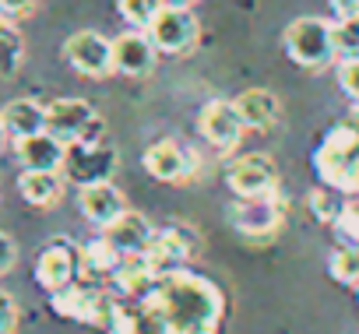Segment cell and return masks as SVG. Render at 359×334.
I'll list each match as a JSON object with an SVG mask.
<instances>
[{
  "label": "cell",
  "mask_w": 359,
  "mask_h": 334,
  "mask_svg": "<svg viewBox=\"0 0 359 334\" xmlns=\"http://www.w3.org/2000/svg\"><path fill=\"white\" fill-rule=\"evenodd\" d=\"M15 260H18V246H15V239H11L8 232H0V274H8V271L15 267Z\"/></svg>",
  "instance_id": "836d02e7"
},
{
  "label": "cell",
  "mask_w": 359,
  "mask_h": 334,
  "mask_svg": "<svg viewBox=\"0 0 359 334\" xmlns=\"http://www.w3.org/2000/svg\"><path fill=\"white\" fill-rule=\"evenodd\" d=\"M106 330H109V334H137V323H134V316H130L120 302H113V313H109Z\"/></svg>",
  "instance_id": "1f68e13d"
},
{
  "label": "cell",
  "mask_w": 359,
  "mask_h": 334,
  "mask_svg": "<svg viewBox=\"0 0 359 334\" xmlns=\"http://www.w3.org/2000/svg\"><path fill=\"white\" fill-rule=\"evenodd\" d=\"M39 8V0H0V15L4 18H25Z\"/></svg>",
  "instance_id": "d6a6232c"
},
{
  "label": "cell",
  "mask_w": 359,
  "mask_h": 334,
  "mask_svg": "<svg viewBox=\"0 0 359 334\" xmlns=\"http://www.w3.org/2000/svg\"><path fill=\"white\" fill-rule=\"evenodd\" d=\"M144 309L155 316L162 334H219L226 299L212 278L172 271L144 295Z\"/></svg>",
  "instance_id": "6da1fadb"
},
{
  "label": "cell",
  "mask_w": 359,
  "mask_h": 334,
  "mask_svg": "<svg viewBox=\"0 0 359 334\" xmlns=\"http://www.w3.org/2000/svg\"><path fill=\"white\" fill-rule=\"evenodd\" d=\"M123 257H120V250L102 236V239H92L88 246H81L78 250V271H85V274H113L116 271V264H120Z\"/></svg>",
  "instance_id": "603a6c76"
},
{
  "label": "cell",
  "mask_w": 359,
  "mask_h": 334,
  "mask_svg": "<svg viewBox=\"0 0 359 334\" xmlns=\"http://www.w3.org/2000/svg\"><path fill=\"white\" fill-rule=\"evenodd\" d=\"M341 201L334 197V187H317V190H310V211L317 215V222H331L334 225V218L341 215Z\"/></svg>",
  "instance_id": "83f0119b"
},
{
  "label": "cell",
  "mask_w": 359,
  "mask_h": 334,
  "mask_svg": "<svg viewBox=\"0 0 359 334\" xmlns=\"http://www.w3.org/2000/svg\"><path fill=\"white\" fill-rule=\"evenodd\" d=\"M78 250L67 243V239H53L39 257H36V281L53 295V292H60V288H67L71 281H74V274H78Z\"/></svg>",
  "instance_id": "9a60e30c"
},
{
  "label": "cell",
  "mask_w": 359,
  "mask_h": 334,
  "mask_svg": "<svg viewBox=\"0 0 359 334\" xmlns=\"http://www.w3.org/2000/svg\"><path fill=\"white\" fill-rule=\"evenodd\" d=\"M334 53H338V60L359 57V15L334 22Z\"/></svg>",
  "instance_id": "4316f807"
},
{
  "label": "cell",
  "mask_w": 359,
  "mask_h": 334,
  "mask_svg": "<svg viewBox=\"0 0 359 334\" xmlns=\"http://www.w3.org/2000/svg\"><path fill=\"white\" fill-rule=\"evenodd\" d=\"M313 165L324 187H334L341 194H359V134L348 123L334 127L317 148Z\"/></svg>",
  "instance_id": "7a4b0ae2"
},
{
  "label": "cell",
  "mask_w": 359,
  "mask_h": 334,
  "mask_svg": "<svg viewBox=\"0 0 359 334\" xmlns=\"http://www.w3.org/2000/svg\"><path fill=\"white\" fill-rule=\"evenodd\" d=\"M198 130H201V137H205L215 151H233V148L240 144L247 123H243V116L236 113L233 102L212 99V102L201 109V116H198Z\"/></svg>",
  "instance_id": "30bf717a"
},
{
  "label": "cell",
  "mask_w": 359,
  "mask_h": 334,
  "mask_svg": "<svg viewBox=\"0 0 359 334\" xmlns=\"http://www.w3.org/2000/svg\"><path fill=\"white\" fill-rule=\"evenodd\" d=\"M327 271L341 285H359V246H348V243L338 246L327 260Z\"/></svg>",
  "instance_id": "d4e9b609"
},
{
  "label": "cell",
  "mask_w": 359,
  "mask_h": 334,
  "mask_svg": "<svg viewBox=\"0 0 359 334\" xmlns=\"http://www.w3.org/2000/svg\"><path fill=\"white\" fill-rule=\"evenodd\" d=\"M102 236L120 250V257H141V253L148 250V243L155 239V229H151V222H148L144 215L123 211L109 229H102Z\"/></svg>",
  "instance_id": "ac0fdd59"
},
{
  "label": "cell",
  "mask_w": 359,
  "mask_h": 334,
  "mask_svg": "<svg viewBox=\"0 0 359 334\" xmlns=\"http://www.w3.org/2000/svg\"><path fill=\"white\" fill-rule=\"evenodd\" d=\"M334 229H338V236H341L348 246H359V208L345 204L341 215L334 218Z\"/></svg>",
  "instance_id": "f546056e"
},
{
  "label": "cell",
  "mask_w": 359,
  "mask_h": 334,
  "mask_svg": "<svg viewBox=\"0 0 359 334\" xmlns=\"http://www.w3.org/2000/svg\"><path fill=\"white\" fill-rule=\"evenodd\" d=\"M233 106H236V113L243 116V123H247L250 130H268V127H275V120H278V113H282L278 99H275L268 88H247V92H240V95L233 99Z\"/></svg>",
  "instance_id": "d6986e66"
},
{
  "label": "cell",
  "mask_w": 359,
  "mask_h": 334,
  "mask_svg": "<svg viewBox=\"0 0 359 334\" xmlns=\"http://www.w3.org/2000/svg\"><path fill=\"white\" fill-rule=\"evenodd\" d=\"M345 123H348V127H352V130L359 134V106H352V116H348Z\"/></svg>",
  "instance_id": "8d00e7d4"
},
{
  "label": "cell",
  "mask_w": 359,
  "mask_h": 334,
  "mask_svg": "<svg viewBox=\"0 0 359 334\" xmlns=\"http://www.w3.org/2000/svg\"><path fill=\"white\" fill-rule=\"evenodd\" d=\"M46 130L64 144H99L106 141L102 116L85 99H57L46 106Z\"/></svg>",
  "instance_id": "277c9868"
},
{
  "label": "cell",
  "mask_w": 359,
  "mask_h": 334,
  "mask_svg": "<svg viewBox=\"0 0 359 334\" xmlns=\"http://www.w3.org/2000/svg\"><path fill=\"white\" fill-rule=\"evenodd\" d=\"M162 4H169V8H194L198 0H162Z\"/></svg>",
  "instance_id": "d590c367"
},
{
  "label": "cell",
  "mask_w": 359,
  "mask_h": 334,
  "mask_svg": "<svg viewBox=\"0 0 359 334\" xmlns=\"http://www.w3.org/2000/svg\"><path fill=\"white\" fill-rule=\"evenodd\" d=\"M191 253H194V232L172 225V229L155 232V239L148 243V250H144L141 257H144V264L155 271V278H165V274H172V271L184 267V260H187Z\"/></svg>",
  "instance_id": "7c38bea8"
},
{
  "label": "cell",
  "mask_w": 359,
  "mask_h": 334,
  "mask_svg": "<svg viewBox=\"0 0 359 334\" xmlns=\"http://www.w3.org/2000/svg\"><path fill=\"white\" fill-rule=\"evenodd\" d=\"M113 281H116V288L123 292V295H148L151 288H155V271L144 264V257H123L120 264H116V271H113Z\"/></svg>",
  "instance_id": "7402d4cb"
},
{
  "label": "cell",
  "mask_w": 359,
  "mask_h": 334,
  "mask_svg": "<svg viewBox=\"0 0 359 334\" xmlns=\"http://www.w3.org/2000/svg\"><path fill=\"white\" fill-rule=\"evenodd\" d=\"M18 327V302L8 288H0V334H15Z\"/></svg>",
  "instance_id": "4dcf8cb0"
},
{
  "label": "cell",
  "mask_w": 359,
  "mask_h": 334,
  "mask_svg": "<svg viewBox=\"0 0 359 334\" xmlns=\"http://www.w3.org/2000/svg\"><path fill=\"white\" fill-rule=\"evenodd\" d=\"M64 60L85 78H106L113 74V39L99 32H74L64 43Z\"/></svg>",
  "instance_id": "9c48e42d"
},
{
  "label": "cell",
  "mask_w": 359,
  "mask_h": 334,
  "mask_svg": "<svg viewBox=\"0 0 359 334\" xmlns=\"http://www.w3.org/2000/svg\"><path fill=\"white\" fill-rule=\"evenodd\" d=\"M282 43H285L289 60L306 67V71H320L331 60H338V53H334V22H324V18H296L285 29Z\"/></svg>",
  "instance_id": "3957f363"
},
{
  "label": "cell",
  "mask_w": 359,
  "mask_h": 334,
  "mask_svg": "<svg viewBox=\"0 0 359 334\" xmlns=\"http://www.w3.org/2000/svg\"><path fill=\"white\" fill-rule=\"evenodd\" d=\"M144 32H148V39H151V46L158 53L180 57V53H191L194 50V43L201 36V25L191 15V8H169V4H162Z\"/></svg>",
  "instance_id": "5b68a950"
},
{
  "label": "cell",
  "mask_w": 359,
  "mask_h": 334,
  "mask_svg": "<svg viewBox=\"0 0 359 334\" xmlns=\"http://www.w3.org/2000/svg\"><path fill=\"white\" fill-rule=\"evenodd\" d=\"M15 155L22 162V169H39V173H60L67 144L60 137H53L50 130L32 134V137H18L15 141Z\"/></svg>",
  "instance_id": "e0dca14e"
},
{
  "label": "cell",
  "mask_w": 359,
  "mask_h": 334,
  "mask_svg": "<svg viewBox=\"0 0 359 334\" xmlns=\"http://www.w3.org/2000/svg\"><path fill=\"white\" fill-rule=\"evenodd\" d=\"M78 208H81V215H85L92 225L109 229V225L127 211V201H123V194H120L109 180H102V183L78 187Z\"/></svg>",
  "instance_id": "2e32d148"
},
{
  "label": "cell",
  "mask_w": 359,
  "mask_h": 334,
  "mask_svg": "<svg viewBox=\"0 0 359 334\" xmlns=\"http://www.w3.org/2000/svg\"><path fill=\"white\" fill-rule=\"evenodd\" d=\"M141 162H144L148 176H155V180H162V183H180V180H187V176L194 173L198 155L187 151L180 141H169V137H165V141L148 144L144 155H141Z\"/></svg>",
  "instance_id": "8fae6325"
},
{
  "label": "cell",
  "mask_w": 359,
  "mask_h": 334,
  "mask_svg": "<svg viewBox=\"0 0 359 334\" xmlns=\"http://www.w3.org/2000/svg\"><path fill=\"white\" fill-rule=\"evenodd\" d=\"M0 120L8 127V137H32L46 130V106L36 99H15L0 109Z\"/></svg>",
  "instance_id": "ffe728a7"
},
{
  "label": "cell",
  "mask_w": 359,
  "mask_h": 334,
  "mask_svg": "<svg viewBox=\"0 0 359 334\" xmlns=\"http://www.w3.org/2000/svg\"><path fill=\"white\" fill-rule=\"evenodd\" d=\"M158 60V50L151 46L144 29H127L113 39V71L123 78H148Z\"/></svg>",
  "instance_id": "4fadbf2b"
},
{
  "label": "cell",
  "mask_w": 359,
  "mask_h": 334,
  "mask_svg": "<svg viewBox=\"0 0 359 334\" xmlns=\"http://www.w3.org/2000/svg\"><path fill=\"white\" fill-rule=\"evenodd\" d=\"M64 180L88 187V183H102L116 173V148L99 141V144H67L64 165H60Z\"/></svg>",
  "instance_id": "8992f818"
},
{
  "label": "cell",
  "mask_w": 359,
  "mask_h": 334,
  "mask_svg": "<svg viewBox=\"0 0 359 334\" xmlns=\"http://www.w3.org/2000/svg\"><path fill=\"white\" fill-rule=\"evenodd\" d=\"M229 222H233L236 232L247 236V239H268V236L282 225V208H278L275 194H271V197H250V201L240 197V201L229 208Z\"/></svg>",
  "instance_id": "5bb4252c"
},
{
  "label": "cell",
  "mask_w": 359,
  "mask_h": 334,
  "mask_svg": "<svg viewBox=\"0 0 359 334\" xmlns=\"http://www.w3.org/2000/svg\"><path fill=\"white\" fill-rule=\"evenodd\" d=\"M116 8H120V18L130 29H148L155 11L162 8V0H116Z\"/></svg>",
  "instance_id": "484cf974"
},
{
  "label": "cell",
  "mask_w": 359,
  "mask_h": 334,
  "mask_svg": "<svg viewBox=\"0 0 359 334\" xmlns=\"http://www.w3.org/2000/svg\"><path fill=\"white\" fill-rule=\"evenodd\" d=\"M18 194L32 204V208H53L64 197V173H39V169H25L18 176Z\"/></svg>",
  "instance_id": "44dd1931"
},
{
  "label": "cell",
  "mask_w": 359,
  "mask_h": 334,
  "mask_svg": "<svg viewBox=\"0 0 359 334\" xmlns=\"http://www.w3.org/2000/svg\"><path fill=\"white\" fill-rule=\"evenodd\" d=\"M338 85L352 99V106H359V57L338 60Z\"/></svg>",
  "instance_id": "f1b7e54d"
},
{
  "label": "cell",
  "mask_w": 359,
  "mask_h": 334,
  "mask_svg": "<svg viewBox=\"0 0 359 334\" xmlns=\"http://www.w3.org/2000/svg\"><path fill=\"white\" fill-rule=\"evenodd\" d=\"M226 183L243 201H250V197H271L278 190V169H275V162L268 155H261V151L240 155V158L229 162Z\"/></svg>",
  "instance_id": "52a82bcc"
},
{
  "label": "cell",
  "mask_w": 359,
  "mask_h": 334,
  "mask_svg": "<svg viewBox=\"0 0 359 334\" xmlns=\"http://www.w3.org/2000/svg\"><path fill=\"white\" fill-rule=\"evenodd\" d=\"M331 8L338 18H355L359 15V0H331Z\"/></svg>",
  "instance_id": "e575fe53"
},
{
  "label": "cell",
  "mask_w": 359,
  "mask_h": 334,
  "mask_svg": "<svg viewBox=\"0 0 359 334\" xmlns=\"http://www.w3.org/2000/svg\"><path fill=\"white\" fill-rule=\"evenodd\" d=\"M113 302L106 292L99 288H85V285H67L60 292L50 295V306L53 313L67 316V320H81V323H95V327H106L109 323V313H113Z\"/></svg>",
  "instance_id": "ba28073f"
},
{
  "label": "cell",
  "mask_w": 359,
  "mask_h": 334,
  "mask_svg": "<svg viewBox=\"0 0 359 334\" xmlns=\"http://www.w3.org/2000/svg\"><path fill=\"white\" fill-rule=\"evenodd\" d=\"M22 60H25V43H22V36L15 32V25L0 15V78L18 74Z\"/></svg>",
  "instance_id": "cb8c5ba5"
},
{
  "label": "cell",
  "mask_w": 359,
  "mask_h": 334,
  "mask_svg": "<svg viewBox=\"0 0 359 334\" xmlns=\"http://www.w3.org/2000/svg\"><path fill=\"white\" fill-rule=\"evenodd\" d=\"M4 144H8V127H4V120H0V151H4Z\"/></svg>",
  "instance_id": "74e56055"
}]
</instances>
